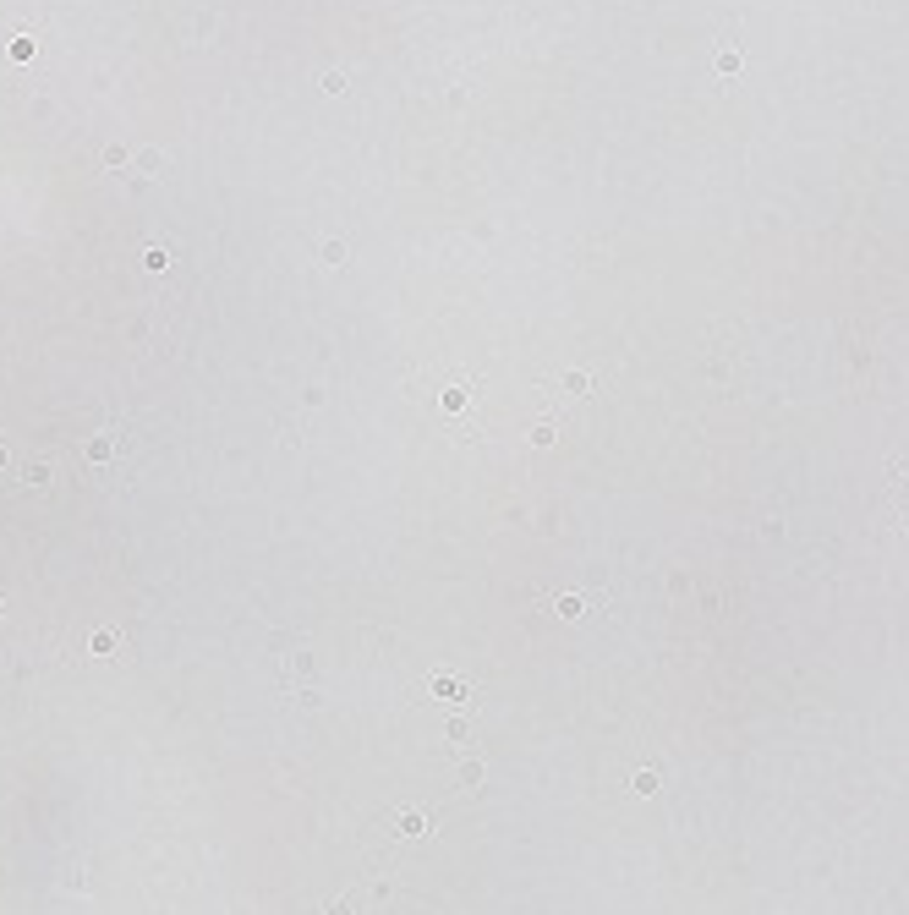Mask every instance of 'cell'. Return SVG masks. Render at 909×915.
Segmentation results:
<instances>
[{
	"instance_id": "obj_2",
	"label": "cell",
	"mask_w": 909,
	"mask_h": 915,
	"mask_svg": "<svg viewBox=\"0 0 909 915\" xmlns=\"http://www.w3.org/2000/svg\"><path fill=\"white\" fill-rule=\"evenodd\" d=\"M143 263H148V269H165V263H170V247H148Z\"/></svg>"
},
{
	"instance_id": "obj_5",
	"label": "cell",
	"mask_w": 909,
	"mask_h": 915,
	"mask_svg": "<svg viewBox=\"0 0 909 915\" xmlns=\"http://www.w3.org/2000/svg\"><path fill=\"white\" fill-rule=\"evenodd\" d=\"M740 66V50H718V72H734Z\"/></svg>"
},
{
	"instance_id": "obj_4",
	"label": "cell",
	"mask_w": 909,
	"mask_h": 915,
	"mask_svg": "<svg viewBox=\"0 0 909 915\" xmlns=\"http://www.w3.org/2000/svg\"><path fill=\"white\" fill-rule=\"evenodd\" d=\"M28 55H33V39H28V33H22V39L11 44V61H28Z\"/></svg>"
},
{
	"instance_id": "obj_3",
	"label": "cell",
	"mask_w": 909,
	"mask_h": 915,
	"mask_svg": "<svg viewBox=\"0 0 909 915\" xmlns=\"http://www.w3.org/2000/svg\"><path fill=\"white\" fill-rule=\"evenodd\" d=\"M93 652H115V630H93Z\"/></svg>"
},
{
	"instance_id": "obj_1",
	"label": "cell",
	"mask_w": 909,
	"mask_h": 915,
	"mask_svg": "<svg viewBox=\"0 0 909 915\" xmlns=\"http://www.w3.org/2000/svg\"><path fill=\"white\" fill-rule=\"evenodd\" d=\"M83 455L93 460V466H104V460L115 455V438H110V433H104V438H88V450H83Z\"/></svg>"
},
{
	"instance_id": "obj_6",
	"label": "cell",
	"mask_w": 909,
	"mask_h": 915,
	"mask_svg": "<svg viewBox=\"0 0 909 915\" xmlns=\"http://www.w3.org/2000/svg\"><path fill=\"white\" fill-rule=\"evenodd\" d=\"M0 614H6V603H0Z\"/></svg>"
}]
</instances>
